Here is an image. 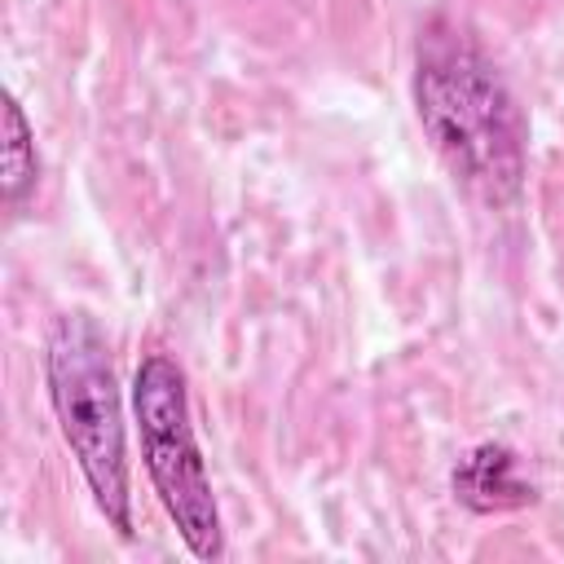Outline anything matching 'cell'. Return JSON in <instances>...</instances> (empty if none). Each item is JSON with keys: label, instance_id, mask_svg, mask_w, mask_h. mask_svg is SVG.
I'll return each instance as SVG.
<instances>
[{"label": "cell", "instance_id": "obj_4", "mask_svg": "<svg viewBox=\"0 0 564 564\" xmlns=\"http://www.w3.org/2000/svg\"><path fill=\"white\" fill-rule=\"evenodd\" d=\"M454 494L471 511H511L533 502V480L520 476V458L507 445H476L454 467Z\"/></svg>", "mask_w": 564, "mask_h": 564}, {"label": "cell", "instance_id": "obj_3", "mask_svg": "<svg viewBox=\"0 0 564 564\" xmlns=\"http://www.w3.org/2000/svg\"><path fill=\"white\" fill-rule=\"evenodd\" d=\"M132 414H137V436H141V458H145L150 485H154L167 520L176 524L181 542L198 560H220L225 555L220 507L212 494L203 449L194 441L185 370L167 352L141 357V366L132 375Z\"/></svg>", "mask_w": 564, "mask_h": 564}, {"label": "cell", "instance_id": "obj_2", "mask_svg": "<svg viewBox=\"0 0 564 564\" xmlns=\"http://www.w3.org/2000/svg\"><path fill=\"white\" fill-rule=\"evenodd\" d=\"M48 401L70 445L97 511L128 538L132 494H128V445H123V401L110 361V339L88 313H62L44 339Z\"/></svg>", "mask_w": 564, "mask_h": 564}, {"label": "cell", "instance_id": "obj_5", "mask_svg": "<svg viewBox=\"0 0 564 564\" xmlns=\"http://www.w3.org/2000/svg\"><path fill=\"white\" fill-rule=\"evenodd\" d=\"M4 123H9V137H4V203L9 207H22V198L40 181L35 132H31V123H26V115H22V106L13 97L4 106Z\"/></svg>", "mask_w": 564, "mask_h": 564}, {"label": "cell", "instance_id": "obj_1", "mask_svg": "<svg viewBox=\"0 0 564 564\" xmlns=\"http://www.w3.org/2000/svg\"><path fill=\"white\" fill-rule=\"evenodd\" d=\"M414 110L423 137L454 181L485 207H507L524 189L529 123L480 40L432 18L414 44Z\"/></svg>", "mask_w": 564, "mask_h": 564}]
</instances>
